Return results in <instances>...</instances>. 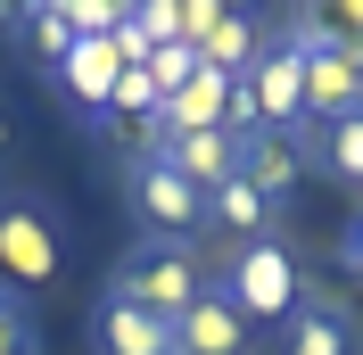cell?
I'll return each mask as SVG.
<instances>
[{
    "label": "cell",
    "mask_w": 363,
    "mask_h": 355,
    "mask_svg": "<svg viewBox=\"0 0 363 355\" xmlns=\"http://www.w3.org/2000/svg\"><path fill=\"white\" fill-rule=\"evenodd\" d=\"M215 289L240 306L248 331H264V322H289V314L306 306V265H297V248L281 240V231H256V240H240L223 256Z\"/></svg>",
    "instance_id": "obj_1"
},
{
    "label": "cell",
    "mask_w": 363,
    "mask_h": 355,
    "mask_svg": "<svg viewBox=\"0 0 363 355\" xmlns=\"http://www.w3.org/2000/svg\"><path fill=\"white\" fill-rule=\"evenodd\" d=\"M206 289V256H199V240H157V231H140L133 248H124V265L108 273V297H133V306H149V314H165L174 322L190 297Z\"/></svg>",
    "instance_id": "obj_2"
},
{
    "label": "cell",
    "mask_w": 363,
    "mask_h": 355,
    "mask_svg": "<svg viewBox=\"0 0 363 355\" xmlns=\"http://www.w3.org/2000/svg\"><path fill=\"white\" fill-rule=\"evenodd\" d=\"M58 265H67V231H58V215H50L42 199L9 190V199H0V289H9V297L50 289Z\"/></svg>",
    "instance_id": "obj_3"
},
{
    "label": "cell",
    "mask_w": 363,
    "mask_h": 355,
    "mask_svg": "<svg viewBox=\"0 0 363 355\" xmlns=\"http://www.w3.org/2000/svg\"><path fill=\"white\" fill-rule=\"evenodd\" d=\"M133 207H140V231H157V240H190V231L206 223V199L165 165V157H149V149L133 157Z\"/></svg>",
    "instance_id": "obj_4"
},
{
    "label": "cell",
    "mask_w": 363,
    "mask_h": 355,
    "mask_svg": "<svg viewBox=\"0 0 363 355\" xmlns=\"http://www.w3.org/2000/svg\"><path fill=\"white\" fill-rule=\"evenodd\" d=\"M248 339L256 331L240 322V306H231L223 289H215V273H206V289L174 314V355H248Z\"/></svg>",
    "instance_id": "obj_5"
},
{
    "label": "cell",
    "mask_w": 363,
    "mask_h": 355,
    "mask_svg": "<svg viewBox=\"0 0 363 355\" xmlns=\"http://www.w3.org/2000/svg\"><path fill=\"white\" fill-rule=\"evenodd\" d=\"M116 75H124V58H116V42H74L58 67H50V83H58V99H67L83 124H108V99H116Z\"/></svg>",
    "instance_id": "obj_6"
},
{
    "label": "cell",
    "mask_w": 363,
    "mask_h": 355,
    "mask_svg": "<svg viewBox=\"0 0 363 355\" xmlns=\"http://www.w3.org/2000/svg\"><path fill=\"white\" fill-rule=\"evenodd\" d=\"M91 339H99V355H174V322L133 306V297H99L91 306Z\"/></svg>",
    "instance_id": "obj_7"
},
{
    "label": "cell",
    "mask_w": 363,
    "mask_h": 355,
    "mask_svg": "<svg viewBox=\"0 0 363 355\" xmlns=\"http://www.w3.org/2000/svg\"><path fill=\"white\" fill-rule=\"evenodd\" d=\"M240 141V182H248L256 199L281 215V199L297 190V174H306V157H297V141H272V133H231Z\"/></svg>",
    "instance_id": "obj_8"
},
{
    "label": "cell",
    "mask_w": 363,
    "mask_h": 355,
    "mask_svg": "<svg viewBox=\"0 0 363 355\" xmlns=\"http://www.w3.org/2000/svg\"><path fill=\"white\" fill-rule=\"evenodd\" d=\"M281 355H355V314L339 297H306L281 322Z\"/></svg>",
    "instance_id": "obj_9"
},
{
    "label": "cell",
    "mask_w": 363,
    "mask_h": 355,
    "mask_svg": "<svg viewBox=\"0 0 363 355\" xmlns=\"http://www.w3.org/2000/svg\"><path fill=\"white\" fill-rule=\"evenodd\" d=\"M149 157H165V165H174L199 199L215 190V182L240 174V141H231V133H182V141H165V149H149Z\"/></svg>",
    "instance_id": "obj_10"
},
{
    "label": "cell",
    "mask_w": 363,
    "mask_h": 355,
    "mask_svg": "<svg viewBox=\"0 0 363 355\" xmlns=\"http://www.w3.org/2000/svg\"><path fill=\"white\" fill-rule=\"evenodd\" d=\"M264 42H272V33H256L248 9H223V17L206 25L190 50H199V67H215V75H231V83H240V75L256 67V50H264Z\"/></svg>",
    "instance_id": "obj_11"
},
{
    "label": "cell",
    "mask_w": 363,
    "mask_h": 355,
    "mask_svg": "<svg viewBox=\"0 0 363 355\" xmlns=\"http://www.w3.org/2000/svg\"><path fill=\"white\" fill-rule=\"evenodd\" d=\"M314 165L322 182H339V190H355L363 199V116H339V124H314Z\"/></svg>",
    "instance_id": "obj_12"
},
{
    "label": "cell",
    "mask_w": 363,
    "mask_h": 355,
    "mask_svg": "<svg viewBox=\"0 0 363 355\" xmlns=\"http://www.w3.org/2000/svg\"><path fill=\"white\" fill-rule=\"evenodd\" d=\"M206 223H215V231H231V240H256V231H272V207L256 199L240 174H231V182H215V190H206Z\"/></svg>",
    "instance_id": "obj_13"
},
{
    "label": "cell",
    "mask_w": 363,
    "mask_h": 355,
    "mask_svg": "<svg viewBox=\"0 0 363 355\" xmlns=\"http://www.w3.org/2000/svg\"><path fill=\"white\" fill-rule=\"evenodd\" d=\"M157 108H165V91L149 83V67H124V75H116V99H108V116H133L140 133H149V124H157Z\"/></svg>",
    "instance_id": "obj_14"
},
{
    "label": "cell",
    "mask_w": 363,
    "mask_h": 355,
    "mask_svg": "<svg viewBox=\"0 0 363 355\" xmlns=\"http://www.w3.org/2000/svg\"><path fill=\"white\" fill-rule=\"evenodd\" d=\"M25 50H33V58H42V67H58V58H67L74 50V33H67V9H25Z\"/></svg>",
    "instance_id": "obj_15"
},
{
    "label": "cell",
    "mask_w": 363,
    "mask_h": 355,
    "mask_svg": "<svg viewBox=\"0 0 363 355\" xmlns=\"http://www.w3.org/2000/svg\"><path fill=\"white\" fill-rule=\"evenodd\" d=\"M190 75H199V50H190V42H157V50H149V83H157L165 99H174Z\"/></svg>",
    "instance_id": "obj_16"
},
{
    "label": "cell",
    "mask_w": 363,
    "mask_h": 355,
    "mask_svg": "<svg viewBox=\"0 0 363 355\" xmlns=\"http://www.w3.org/2000/svg\"><path fill=\"white\" fill-rule=\"evenodd\" d=\"M0 355H33V314H25V297H9V289H0Z\"/></svg>",
    "instance_id": "obj_17"
},
{
    "label": "cell",
    "mask_w": 363,
    "mask_h": 355,
    "mask_svg": "<svg viewBox=\"0 0 363 355\" xmlns=\"http://www.w3.org/2000/svg\"><path fill=\"white\" fill-rule=\"evenodd\" d=\"M133 25L149 33V50H157V42H182V0H140Z\"/></svg>",
    "instance_id": "obj_18"
},
{
    "label": "cell",
    "mask_w": 363,
    "mask_h": 355,
    "mask_svg": "<svg viewBox=\"0 0 363 355\" xmlns=\"http://www.w3.org/2000/svg\"><path fill=\"white\" fill-rule=\"evenodd\" d=\"M339 265H347V273H355V281H363V215L347 223V240H339Z\"/></svg>",
    "instance_id": "obj_19"
},
{
    "label": "cell",
    "mask_w": 363,
    "mask_h": 355,
    "mask_svg": "<svg viewBox=\"0 0 363 355\" xmlns=\"http://www.w3.org/2000/svg\"><path fill=\"white\" fill-rule=\"evenodd\" d=\"M9 141H17V116H9V108H0V149H9Z\"/></svg>",
    "instance_id": "obj_20"
}]
</instances>
